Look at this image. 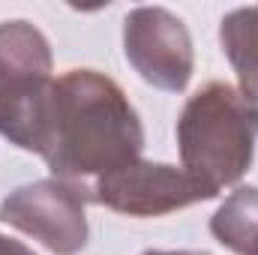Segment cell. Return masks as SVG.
<instances>
[{
	"label": "cell",
	"mask_w": 258,
	"mask_h": 255,
	"mask_svg": "<svg viewBox=\"0 0 258 255\" xmlns=\"http://www.w3.org/2000/svg\"><path fill=\"white\" fill-rule=\"evenodd\" d=\"M144 129L117 81L72 69L54 81L39 156L54 177H102L141 159Z\"/></svg>",
	"instance_id": "6da1fadb"
},
{
	"label": "cell",
	"mask_w": 258,
	"mask_h": 255,
	"mask_svg": "<svg viewBox=\"0 0 258 255\" xmlns=\"http://www.w3.org/2000/svg\"><path fill=\"white\" fill-rule=\"evenodd\" d=\"M258 102L243 90L210 81L180 111L177 144L183 171L216 198L234 186L255 159Z\"/></svg>",
	"instance_id": "7a4b0ae2"
},
{
	"label": "cell",
	"mask_w": 258,
	"mask_h": 255,
	"mask_svg": "<svg viewBox=\"0 0 258 255\" xmlns=\"http://www.w3.org/2000/svg\"><path fill=\"white\" fill-rule=\"evenodd\" d=\"M51 45L30 21L0 24V135L39 153L48 126V108L54 93Z\"/></svg>",
	"instance_id": "3957f363"
},
{
	"label": "cell",
	"mask_w": 258,
	"mask_h": 255,
	"mask_svg": "<svg viewBox=\"0 0 258 255\" xmlns=\"http://www.w3.org/2000/svg\"><path fill=\"white\" fill-rule=\"evenodd\" d=\"M87 201L81 183L48 177L9 192L0 204V219L54 255H78L87 246Z\"/></svg>",
	"instance_id": "277c9868"
},
{
	"label": "cell",
	"mask_w": 258,
	"mask_h": 255,
	"mask_svg": "<svg viewBox=\"0 0 258 255\" xmlns=\"http://www.w3.org/2000/svg\"><path fill=\"white\" fill-rule=\"evenodd\" d=\"M123 51L132 69L153 87L180 93L195 69L186 24L162 6H138L123 21Z\"/></svg>",
	"instance_id": "5b68a950"
},
{
	"label": "cell",
	"mask_w": 258,
	"mask_h": 255,
	"mask_svg": "<svg viewBox=\"0 0 258 255\" xmlns=\"http://www.w3.org/2000/svg\"><path fill=\"white\" fill-rule=\"evenodd\" d=\"M207 198L210 192L195 183L183 168L144 159L96 177L90 189V201L105 204L123 216H162Z\"/></svg>",
	"instance_id": "8992f818"
},
{
	"label": "cell",
	"mask_w": 258,
	"mask_h": 255,
	"mask_svg": "<svg viewBox=\"0 0 258 255\" xmlns=\"http://www.w3.org/2000/svg\"><path fill=\"white\" fill-rule=\"evenodd\" d=\"M219 42L240 78V90L258 102V6L228 12L219 24Z\"/></svg>",
	"instance_id": "52a82bcc"
},
{
	"label": "cell",
	"mask_w": 258,
	"mask_h": 255,
	"mask_svg": "<svg viewBox=\"0 0 258 255\" xmlns=\"http://www.w3.org/2000/svg\"><path fill=\"white\" fill-rule=\"evenodd\" d=\"M210 234L231 252H249L258 243V186H243L231 192L213 213Z\"/></svg>",
	"instance_id": "ba28073f"
},
{
	"label": "cell",
	"mask_w": 258,
	"mask_h": 255,
	"mask_svg": "<svg viewBox=\"0 0 258 255\" xmlns=\"http://www.w3.org/2000/svg\"><path fill=\"white\" fill-rule=\"evenodd\" d=\"M0 255H36V252H33L30 246H24V243L6 237V234H0Z\"/></svg>",
	"instance_id": "9c48e42d"
},
{
	"label": "cell",
	"mask_w": 258,
	"mask_h": 255,
	"mask_svg": "<svg viewBox=\"0 0 258 255\" xmlns=\"http://www.w3.org/2000/svg\"><path fill=\"white\" fill-rule=\"evenodd\" d=\"M144 255H207V252H195V249H177V252H162V249H150Z\"/></svg>",
	"instance_id": "30bf717a"
},
{
	"label": "cell",
	"mask_w": 258,
	"mask_h": 255,
	"mask_svg": "<svg viewBox=\"0 0 258 255\" xmlns=\"http://www.w3.org/2000/svg\"><path fill=\"white\" fill-rule=\"evenodd\" d=\"M246 255H258V243H255V246H252V249H249Z\"/></svg>",
	"instance_id": "8fae6325"
}]
</instances>
